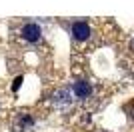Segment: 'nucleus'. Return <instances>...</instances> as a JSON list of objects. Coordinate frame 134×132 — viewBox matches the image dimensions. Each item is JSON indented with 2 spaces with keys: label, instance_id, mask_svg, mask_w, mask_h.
Instances as JSON below:
<instances>
[{
  "label": "nucleus",
  "instance_id": "nucleus-1",
  "mask_svg": "<svg viewBox=\"0 0 134 132\" xmlns=\"http://www.w3.org/2000/svg\"><path fill=\"white\" fill-rule=\"evenodd\" d=\"M20 34H22V38L26 40V42H38V40L42 38V28H40V24H36V22H28V24L22 26Z\"/></svg>",
  "mask_w": 134,
  "mask_h": 132
},
{
  "label": "nucleus",
  "instance_id": "nucleus-2",
  "mask_svg": "<svg viewBox=\"0 0 134 132\" xmlns=\"http://www.w3.org/2000/svg\"><path fill=\"white\" fill-rule=\"evenodd\" d=\"M90 34H92V30H90V26L86 24V22H74L72 24V36L76 40L84 42V40L90 38Z\"/></svg>",
  "mask_w": 134,
  "mask_h": 132
},
{
  "label": "nucleus",
  "instance_id": "nucleus-3",
  "mask_svg": "<svg viewBox=\"0 0 134 132\" xmlns=\"http://www.w3.org/2000/svg\"><path fill=\"white\" fill-rule=\"evenodd\" d=\"M72 90H74V94H76L78 98H86V96L92 94V88H90V84L86 82V80H78V82H74Z\"/></svg>",
  "mask_w": 134,
  "mask_h": 132
},
{
  "label": "nucleus",
  "instance_id": "nucleus-4",
  "mask_svg": "<svg viewBox=\"0 0 134 132\" xmlns=\"http://www.w3.org/2000/svg\"><path fill=\"white\" fill-rule=\"evenodd\" d=\"M20 86H22V76L14 78V82H12V90L16 92V90H20Z\"/></svg>",
  "mask_w": 134,
  "mask_h": 132
}]
</instances>
